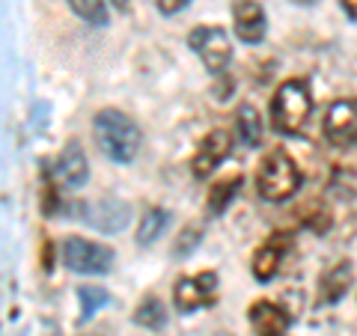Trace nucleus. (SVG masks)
I'll use <instances>...</instances> for the list:
<instances>
[{"instance_id": "4be33fe9", "label": "nucleus", "mask_w": 357, "mask_h": 336, "mask_svg": "<svg viewBox=\"0 0 357 336\" xmlns=\"http://www.w3.org/2000/svg\"><path fill=\"white\" fill-rule=\"evenodd\" d=\"M331 188L337 190V194H342V197H357V173L340 167V170L333 173V178H331Z\"/></svg>"}, {"instance_id": "6ab92c4d", "label": "nucleus", "mask_w": 357, "mask_h": 336, "mask_svg": "<svg viewBox=\"0 0 357 336\" xmlns=\"http://www.w3.org/2000/svg\"><path fill=\"white\" fill-rule=\"evenodd\" d=\"M72 13L77 18H84L93 27H105L107 24V3L105 0H69Z\"/></svg>"}, {"instance_id": "f8f14e48", "label": "nucleus", "mask_w": 357, "mask_h": 336, "mask_svg": "<svg viewBox=\"0 0 357 336\" xmlns=\"http://www.w3.org/2000/svg\"><path fill=\"white\" fill-rule=\"evenodd\" d=\"M248 319L256 336H286L289 328H292V316L274 300H256L248 310Z\"/></svg>"}, {"instance_id": "dca6fc26", "label": "nucleus", "mask_w": 357, "mask_h": 336, "mask_svg": "<svg viewBox=\"0 0 357 336\" xmlns=\"http://www.w3.org/2000/svg\"><path fill=\"white\" fill-rule=\"evenodd\" d=\"M238 188H241V176H229V178H220V182L208 190V199H206V208H208V215L211 217H220L223 211L229 208V203L236 199L238 194Z\"/></svg>"}, {"instance_id": "a211bd4d", "label": "nucleus", "mask_w": 357, "mask_h": 336, "mask_svg": "<svg viewBox=\"0 0 357 336\" xmlns=\"http://www.w3.org/2000/svg\"><path fill=\"white\" fill-rule=\"evenodd\" d=\"M167 223H170V211L167 208H149L146 215L140 217V227H137V241L146 247V244H152L155 238H161Z\"/></svg>"}, {"instance_id": "cd10ccee", "label": "nucleus", "mask_w": 357, "mask_h": 336, "mask_svg": "<svg viewBox=\"0 0 357 336\" xmlns=\"http://www.w3.org/2000/svg\"><path fill=\"white\" fill-rule=\"evenodd\" d=\"M89 336H96V333H89Z\"/></svg>"}, {"instance_id": "f03ea898", "label": "nucleus", "mask_w": 357, "mask_h": 336, "mask_svg": "<svg viewBox=\"0 0 357 336\" xmlns=\"http://www.w3.org/2000/svg\"><path fill=\"white\" fill-rule=\"evenodd\" d=\"M301 176L295 158L286 149H271L259 161V170H256V190L265 203H286L301 190Z\"/></svg>"}, {"instance_id": "a878e982", "label": "nucleus", "mask_w": 357, "mask_h": 336, "mask_svg": "<svg viewBox=\"0 0 357 336\" xmlns=\"http://www.w3.org/2000/svg\"><path fill=\"white\" fill-rule=\"evenodd\" d=\"M114 3V9H119V13H128V0H110Z\"/></svg>"}, {"instance_id": "bb28decb", "label": "nucleus", "mask_w": 357, "mask_h": 336, "mask_svg": "<svg viewBox=\"0 0 357 336\" xmlns=\"http://www.w3.org/2000/svg\"><path fill=\"white\" fill-rule=\"evenodd\" d=\"M295 3H301V6H310V3H316V0H295Z\"/></svg>"}, {"instance_id": "2eb2a0df", "label": "nucleus", "mask_w": 357, "mask_h": 336, "mask_svg": "<svg viewBox=\"0 0 357 336\" xmlns=\"http://www.w3.org/2000/svg\"><path fill=\"white\" fill-rule=\"evenodd\" d=\"M236 131H238V140L244 146H259L262 143V119L256 114L253 105H241L236 110Z\"/></svg>"}, {"instance_id": "423d86ee", "label": "nucleus", "mask_w": 357, "mask_h": 336, "mask_svg": "<svg viewBox=\"0 0 357 336\" xmlns=\"http://www.w3.org/2000/svg\"><path fill=\"white\" fill-rule=\"evenodd\" d=\"M218 298V274L215 271H199L194 277L176 280L173 300L178 312H197L203 307H211Z\"/></svg>"}, {"instance_id": "9d476101", "label": "nucleus", "mask_w": 357, "mask_h": 336, "mask_svg": "<svg viewBox=\"0 0 357 336\" xmlns=\"http://www.w3.org/2000/svg\"><path fill=\"white\" fill-rule=\"evenodd\" d=\"M289 247H292V235L289 232H277L271 235L259 250L253 253V277L259 280V283H268V280H274V274L280 271V262H283V256L289 253Z\"/></svg>"}, {"instance_id": "f257e3e1", "label": "nucleus", "mask_w": 357, "mask_h": 336, "mask_svg": "<svg viewBox=\"0 0 357 336\" xmlns=\"http://www.w3.org/2000/svg\"><path fill=\"white\" fill-rule=\"evenodd\" d=\"M93 134H96L98 149L116 164H131L134 158H137L140 143H143V134L137 128V122L128 119L116 107L98 110L96 119H93Z\"/></svg>"}, {"instance_id": "412c9836", "label": "nucleus", "mask_w": 357, "mask_h": 336, "mask_svg": "<svg viewBox=\"0 0 357 336\" xmlns=\"http://www.w3.org/2000/svg\"><path fill=\"white\" fill-rule=\"evenodd\" d=\"M199 244H203V227H197V223H188V227L182 229V235H178L173 253L176 256H188V253H194Z\"/></svg>"}, {"instance_id": "9b49d317", "label": "nucleus", "mask_w": 357, "mask_h": 336, "mask_svg": "<svg viewBox=\"0 0 357 336\" xmlns=\"http://www.w3.org/2000/svg\"><path fill=\"white\" fill-rule=\"evenodd\" d=\"M232 24H236V36L244 45H259L265 39V13L256 0H236L232 3Z\"/></svg>"}, {"instance_id": "7ed1b4c3", "label": "nucleus", "mask_w": 357, "mask_h": 336, "mask_svg": "<svg viewBox=\"0 0 357 336\" xmlns=\"http://www.w3.org/2000/svg\"><path fill=\"white\" fill-rule=\"evenodd\" d=\"M312 110V96L304 81H286L271 98V125L280 134H298Z\"/></svg>"}, {"instance_id": "4468645a", "label": "nucleus", "mask_w": 357, "mask_h": 336, "mask_svg": "<svg viewBox=\"0 0 357 336\" xmlns=\"http://www.w3.org/2000/svg\"><path fill=\"white\" fill-rule=\"evenodd\" d=\"M86 220L98 227L102 232H119L128 223V206L119 199H98V203L86 206Z\"/></svg>"}, {"instance_id": "20e7f679", "label": "nucleus", "mask_w": 357, "mask_h": 336, "mask_svg": "<svg viewBox=\"0 0 357 336\" xmlns=\"http://www.w3.org/2000/svg\"><path fill=\"white\" fill-rule=\"evenodd\" d=\"M60 259L69 271H77V274H107L114 268V250L98 241L69 235L60 244Z\"/></svg>"}, {"instance_id": "b1692460", "label": "nucleus", "mask_w": 357, "mask_h": 336, "mask_svg": "<svg viewBox=\"0 0 357 336\" xmlns=\"http://www.w3.org/2000/svg\"><path fill=\"white\" fill-rule=\"evenodd\" d=\"M188 3H191V0H158V9L164 15H176L178 9H185Z\"/></svg>"}, {"instance_id": "ddd939ff", "label": "nucleus", "mask_w": 357, "mask_h": 336, "mask_svg": "<svg viewBox=\"0 0 357 336\" xmlns=\"http://www.w3.org/2000/svg\"><path fill=\"white\" fill-rule=\"evenodd\" d=\"M354 283V265L349 259H342L337 265H331L325 274L319 280V298L316 304L319 307H331V304H340L349 292V286Z\"/></svg>"}, {"instance_id": "39448f33", "label": "nucleus", "mask_w": 357, "mask_h": 336, "mask_svg": "<svg viewBox=\"0 0 357 336\" xmlns=\"http://www.w3.org/2000/svg\"><path fill=\"white\" fill-rule=\"evenodd\" d=\"M188 45H191V51L203 60L206 69L215 75H220L232 60V42L223 27H197L191 36H188Z\"/></svg>"}, {"instance_id": "1a4fd4ad", "label": "nucleus", "mask_w": 357, "mask_h": 336, "mask_svg": "<svg viewBox=\"0 0 357 336\" xmlns=\"http://www.w3.org/2000/svg\"><path fill=\"white\" fill-rule=\"evenodd\" d=\"M54 178H57V185H63L66 190H81L89 178V161L81 149V143L77 140H69L66 143V149L60 152L57 158V167H54Z\"/></svg>"}, {"instance_id": "f3484780", "label": "nucleus", "mask_w": 357, "mask_h": 336, "mask_svg": "<svg viewBox=\"0 0 357 336\" xmlns=\"http://www.w3.org/2000/svg\"><path fill=\"white\" fill-rule=\"evenodd\" d=\"M134 324H140V328H146V330H161L164 324H167V310L164 304L155 295L149 298H143L140 300V307L134 310Z\"/></svg>"}, {"instance_id": "5701e85b", "label": "nucleus", "mask_w": 357, "mask_h": 336, "mask_svg": "<svg viewBox=\"0 0 357 336\" xmlns=\"http://www.w3.org/2000/svg\"><path fill=\"white\" fill-rule=\"evenodd\" d=\"M304 223H307L312 232H328V229H331V211H328V208L312 211V215L304 217Z\"/></svg>"}, {"instance_id": "393cba45", "label": "nucleus", "mask_w": 357, "mask_h": 336, "mask_svg": "<svg viewBox=\"0 0 357 336\" xmlns=\"http://www.w3.org/2000/svg\"><path fill=\"white\" fill-rule=\"evenodd\" d=\"M340 6L345 9V15L351 21H357V0H340Z\"/></svg>"}, {"instance_id": "aec40b11", "label": "nucleus", "mask_w": 357, "mask_h": 336, "mask_svg": "<svg viewBox=\"0 0 357 336\" xmlns=\"http://www.w3.org/2000/svg\"><path fill=\"white\" fill-rule=\"evenodd\" d=\"M77 300H81V316L89 319L98 307L107 304V292L105 289H98V286H81L77 289Z\"/></svg>"}, {"instance_id": "0eeeda50", "label": "nucleus", "mask_w": 357, "mask_h": 336, "mask_svg": "<svg viewBox=\"0 0 357 336\" xmlns=\"http://www.w3.org/2000/svg\"><path fill=\"white\" fill-rule=\"evenodd\" d=\"M325 137L333 146H354L357 143V98L333 102L325 116Z\"/></svg>"}, {"instance_id": "6e6552de", "label": "nucleus", "mask_w": 357, "mask_h": 336, "mask_svg": "<svg viewBox=\"0 0 357 336\" xmlns=\"http://www.w3.org/2000/svg\"><path fill=\"white\" fill-rule=\"evenodd\" d=\"M229 152H232V137H229V131H223V128H215V131H208L203 143H199V149L194 155V161H191V170L197 178H206L215 173V167H220L223 158H229Z\"/></svg>"}]
</instances>
